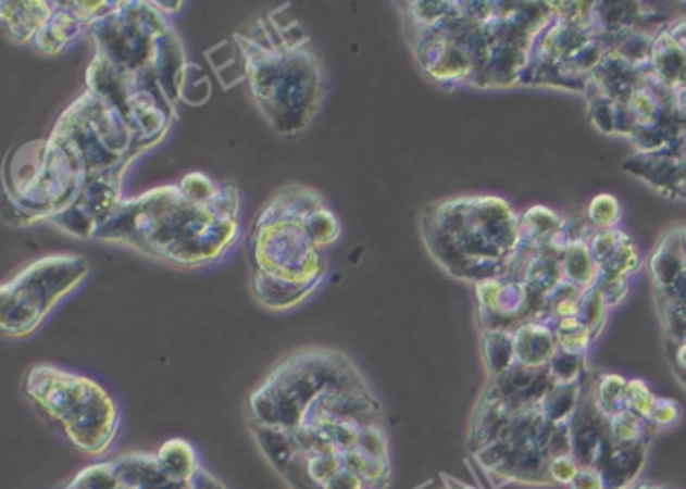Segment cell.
<instances>
[{
  "label": "cell",
  "mask_w": 686,
  "mask_h": 489,
  "mask_svg": "<svg viewBox=\"0 0 686 489\" xmlns=\"http://www.w3.org/2000/svg\"><path fill=\"white\" fill-rule=\"evenodd\" d=\"M240 193L200 172L123 200L97 240L132 246L172 266L200 268L224 259L238 242Z\"/></svg>",
  "instance_id": "1"
},
{
  "label": "cell",
  "mask_w": 686,
  "mask_h": 489,
  "mask_svg": "<svg viewBox=\"0 0 686 489\" xmlns=\"http://www.w3.org/2000/svg\"><path fill=\"white\" fill-rule=\"evenodd\" d=\"M324 200L304 186H286L260 210L248 238L252 292L270 311H288L321 286L323 246L309 228L312 210Z\"/></svg>",
  "instance_id": "2"
},
{
  "label": "cell",
  "mask_w": 686,
  "mask_h": 489,
  "mask_svg": "<svg viewBox=\"0 0 686 489\" xmlns=\"http://www.w3.org/2000/svg\"><path fill=\"white\" fill-rule=\"evenodd\" d=\"M236 47L242 79L270 125L280 136L304 131L324 99L323 65L309 37L297 25L288 35L266 16L236 35Z\"/></svg>",
  "instance_id": "3"
},
{
  "label": "cell",
  "mask_w": 686,
  "mask_h": 489,
  "mask_svg": "<svg viewBox=\"0 0 686 489\" xmlns=\"http://www.w3.org/2000/svg\"><path fill=\"white\" fill-rule=\"evenodd\" d=\"M421 230L433 259L458 278H496L499 260L522 240L512 208L499 198H456L425 208Z\"/></svg>",
  "instance_id": "4"
},
{
  "label": "cell",
  "mask_w": 686,
  "mask_h": 489,
  "mask_svg": "<svg viewBox=\"0 0 686 489\" xmlns=\"http://www.w3.org/2000/svg\"><path fill=\"white\" fill-rule=\"evenodd\" d=\"M23 391L83 453L103 455L113 446L122 413L97 380L53 365H35L28 368Z\"/></svg>",
  "instance_id": "5"
},
{
  "label": "cell",
  "mask_w": 686,
  "mask_h": 489,
  "mask_svg": "<svg viewBox=\"0 0 686 489\" xmlns=\"http://www.w3.org/2000/svg\"><path fill=\"white\" fill-rule=\"evenodd\" d=\"M85 181L82 165L51 136L14 148L4 165V191L16 224L53 222L75 204Z\"/></svg>",
  "instance_id": "6"
},
{
  "label": "cell",
  "mask_w": 686,
  "mask_h": 489,
  "mask_svg": "<svg viewBox=\"0 0 686 489\" xmlns=\"http://www.w3.org/2000/svg\"><path fill=\"white\" fill-rule=\"evenodd\" d=\"M357 367L330 349L298 351L284 359L250 394V413L258 425L295 429L310 403L338 380L349 379Z\"/></svg>",
  "instance_id": "7"
},
{
  "label": "cell",
  "mask_w": 686,
  "mask_h": 489,
  "mask_svg": "<svg viewBox=\"0 0 686 489\" xmlns=\"http://www.w3.org/2000/svg\"><path fill=\"white\" fill-rule=\"evenodd\" d=\"M89 271V260L77 254H53L28 264L0 288L2 333L14 339L35 333Z\"/></svg>",
  "instance_id": "8"
},
{
  "label": "cell",
  "mask_w": 686,
  "mask_h": 489,
  "mask_svg": "<svg viewBox=\"0 0 686 489\" xmlns=\"http://www.w3.org/2000/svg\"><path fill=\"white\" fill-rule=\"evenodd\" d=\"M115 2H54V13L41 33L35 37L33 47L45 57L65 51L79 41L95 23L113 11Z\"/></svg>",
  "instance_id": "9"
},
{
  "label": "cell",
  "mask_w": 686,
  "mask_h": 489,
  "mask_svg": "<svg viewBox=\"0 0 686 489\" xmlns=\"http://www.w3.org/2000/svg\"><path fill=\"white\" fill-rule=\"evenodd\" d=\"M590 252L606 283L624 280L628 274L638 271V248L626 231H596L590 242Z\"/></svg>",
  "instance_id": "10"
},
{
  "label": "cell",
  "mask_w": 686,
  "mask_h": 489,
  "mask_svg": "<svg viewBox=\"0 0 686 489\" xmlns=\"http://www.w3.org/2000/svg\"><path fill=\"white\" fill-rule=\"evenodd\" d=\"M113 469L120 486L132 489H189L191 481H177L163 472L155 453H129L115 460Z\"/></svg>",
  "instance_id": "11"
},
{
  "label": "cell",
  "mask_w": 686,
  "mask_h": 489,
  "mask_svg": "<svg viewBox=\"0 0 686 489\" xmlns=\"http://www.w3.org/2000/svg\"><path fill=\"white\" fill-rule=\"evenodd\" d=\"M54 2H2L0 21L14 42H33L53 16Z\"/></svg>",
  "instance_id": "12"
},
{
  "label": "cell",
  "mask_w": 686,
  "mask_h": 489,
  "mask_svg": "<svg viewBox=\"0 0 686 489\" xmlns=\"http://www.w3.org/2000/svg\"><path fill=\"white\" fill-rule=\"evenodd\" d=\"M685 271L686 236H681L676 231L660 242L654 256L650 259V274L654 276L660 288L669 290Z\"/></svg>",
  "instance_id": "13"
},
{
  "label": "cell",
  "mask_w": 686,
  "mask_h": 489,
  "mask_svg": "<svg viewBox=\"0 0 686 489\" xmlns=\"http://www.w3.org/2000/svg\"><path fill=\"white\" fill-rule=\"evenodd\" d=\"M158 460L163 472L177 481H191L202 472L198 451L186 439H170L158 449Z\"/></svg>",
  "instance_id": "14"
},
{
  "label": "cell",
  "mask_w": 686,
  "mask_h": 489,
  "mask_svg": "<svg viewBox=\"0 0 686 489\" xmlns=\"http://www.w3.org/2000/svg\"><path fill=\"white\" fill-rule=\"evenodd\" d=\"M513 351L525 365H541L556 354V335L546 326L525 325L513 335Z\"/></svg>",
  "instance_id": "15"
},
{
  "label": "cell",
  "mask_w": 686,
  "mask_h": 489,
  "mask_svg": "<svg viewBox=\"0 0 686 489\" xmlns=\"http://www.w3.org/2000/svg\"><path fill=\"white\" fill-rule=\"evenodd\" d=\"M564 272L572 285L588 288L596 283L598 266L594 262L590 244L584 238H576L567 246L564 256Z\"/></svg>",
  "instance_id": "16"
},
{
  "label": "cell",
  "mask_w": 686,
  "mask_h": 489,
  "mask_svg": "<svg viewBox=\"0 0 686 489\" xmlns=\"http://www.w3.org/2000/svg\"><path fill=\"white\" fill-rule=\"evenodd\" d=\"M562 220L558 214L550 212L548 208H532L527 210L522 224H520V236L525 242H546L548 238H552L556 231H560Z\"/></svg>",
  "instance_id": "17"
},
{
  "label": "cell",
  "mask_w": 686,
  "mask_h": 489,
  "mask_svg": "<svg viewBox=\"0 0 686 489\" xmlns=\"http://www.w3.org/2000/svg\"><path fill=\"white\" fill-rule=\"evenodd\" d=\"M120 479L115 476L113 463H97L73 477L65 489H117Z\"/></svg>",
  "instance_id": "18"
},
{
  "label": "cell",
  "mask_w": 686,
  "mask_h": 489,
  "mask_svg": "<svg viewBox=\"0 0 686 489\" xmlns=\"http://www.w3.org/2000/svg\"><path fill=\"white\" fill-rule=\"evenodd\" d=\"M556 340L567 354H576L588 347L590 342V328L584 325L579 318H565L558 323Z\"/></svg>",
  "instance_id": "19"
},
{
  "label": "cell",
  "mask_w": 686,
  "mask_h": 489,
  "mask_svg": "<svg viewBox=\"0 0 686 489\" xmlns=\"http://www.w3.org/2000/svg\"><path fill=\"white\" fill-rule=\"evenodd\" d=\"M606 306H608V302L602 297V292L598 290V286L584 290L582 300H579L578 318L590 328V333H598V328L604 323Z\"/></svg>",
  "instance_id": "20"
},
{
  "label": "cell",
  "mask_w": 686,
  "mask_h": 489,
  "mask_svg": "<svg viewBox=\"0 0 686 489\" xmlns=\"http://www.w3.org/2000/svg\"><path fill=\"white\" fill-rule=\"evenodd\" d=\"M619 200L610 193H600L596 196L590 205H588V220L593 222L598 230H610L620 220Z\"/></svg>",
  "instance_id": "21"
},
{
  "label": "cell",
  "mask_w": 686,
  "mask_h": 489,
  "mask_svg": "<svg viewBox=\"0 0 686 489\" xmlns=\"http://www.w3.org/2000/svg\"><path fill=\"white\" fill-rule=\"evenodd\" d=\"M345 469L342 455H309L310 477L323 488L330 477Z\"/></svg>",
  "instance_id": "22"
},
{
  "label": "cell",
  "mask_w": 686,
  "mask_h": 489,
  "mask_svg": "<svg viewBox=\"0 0 686 489\" xmlns=\"http://www.w3.org/2000/svg\"><path fill=\"white\" fill-rule=\"evenodd\" d=\"M626 399L631 401V405H633L640 415H652L654 397L650 394V391L646 389V385H643V383H638V380L631 383L628 389H626Z\"/></svg>",
  "instance_id": "23"
},
{
  "label": "cell",
  "mask_w": 686,
  "mask_h": 489,
  "mask_svg": "<svg viewBox=\"0 0 686 489\" xmlns=\"http://www.w3.org/2000/svg\"><path fill=\"white\" fill-rule=\"evenodd\" d=\"M323 489H369V486L357 474H352L349 469H342V472H338L337 476L330 477L324 484Z\"/></svg>",
  "instance_id": "24"
},
{
  "label": "cell",
  "mask_w": 686,
  "mask_h": 489,
  "mask_svg": "<svg viewBox=\"0 0 686 489\" xmlns=\"http://www.w3.org/2000/svg\"><path fill=\"white\" fill-rule=\"evenodd\" d=\"M652 419L657 423H671L678 417V408L673 401H659V405L652 409Z\"/></svg>",
  "instance_id": "25"
},
{
  "label": "cell",
  "mask_w": 686,
  "mask_h": 489,
  "mask_svg": "<svg viewBox=\"0 0 686 489\" xmlns=\"http://www.w3.org/2000/svg\"><path fill=\"white\" fill-rule=\"evenodd\" d=\"M189 489H226L214 476H210L208 472H200L198 476L191 479V488Z\"/></svg>",
  "instance_id": "26"
},
{
  "label": "cell",
  "mask_w": 686,
  "mask_h": 489,
  "mask_svg": "<svg viewBox=\"0 0 686 489\" xmlns=\"http://www.w3.org/2000/svg\"><path fill=\"white\" fill-rule=\"evenodd\" d=\"M678 363L686 368V342H683L678 349Z\"/></svg>",
  "instance_id": "27"
},
{
  "label": "cell",
  "mask_w": 686,
  "mask_h": 489,
  "mask_svg": "<svg viewBox=\"0 0 686 489\" xmlns=\"http://www.w3.org/2000/svg\"><path fill=\"white\" fill-rule=\"evenodd\" d=\"M117 489H132V488H125V486H120V488Z\"/></svg>",
  "instance_id": "28"
}]
</instances>
